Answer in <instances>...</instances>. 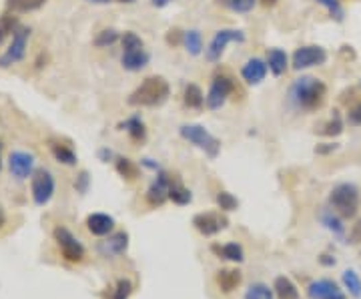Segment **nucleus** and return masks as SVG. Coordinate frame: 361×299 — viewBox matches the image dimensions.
I'll list each match as a JSON object with an SVG mask.
<instances>
[{
  "label": "nucleus",
  "instance_id": "nucleus-1",
  "mask_svg": "<svg viewBox=\"0 0 361 299\" xmlns=\"http://www.w3.org/2000/svg\"><path fill=\"white\" fill-rule=\"evenodd\" d=\"M327 97V86L321 79L315 77H299L291 82L289 93H287V101L295 110H303V112H313V110L321 109Z\"/></svg>",
  "mask_w": 361,
  "mask_h": 299
},
{
  "label": "nucleus",
  "instance_id": "nucleus-2",
  "mask_svg": "<svg viewBox=\"0 0 361 299\" xmlns=\"http://www.w3.org/2000/svg\"><path fill=\"white\" fill-rule=\"evenodd\" d=\"M171 86L163 77H147L129 97L130 107H161L167 103Z\"/></svg>",
  "mask_w": 361,
  "mask_h": 299
},
{
  "label": "nucleus",
  "instance_id": "nucleus-3",
  "mask_svg": "<svg viewBox=\"0 0 361 299\" xmlns=\"http://www.w3.org/2000/svg\"><path fill=\"white\" fill-rule=\"evenodd\" d=\"M121 45H123V55H121V64L125 71L129 73H139L143 71L149 62H151V55L149 51L145 49V43L143 38L132 32L127 30L123 36H121Z\"/></svg>",
  "mask_w": 361,
  "mask_h": 299
},
{
  "label": "nucleus",
  "instance_id": "nucleus-4",
  "mask_svg": "<svg viewBox=\"0 0 361 299\" xmlns=\"http://www.w3.org/2000/svg\"><path fill=\"white\" fill-rule=\"evenodd\" d=\"M329 207L341 219H351L360 211V191L353 183H339L329 193Z\"/></svg>",
  "mask_w": 361,
  "mask_h": 299
},
{
  "label": "nucleus",
  "instance_id": "nucleus-5",
  "mask_svg": "<svg viewBox=\"0 0 361 299\" xmlns=\"http://www.w3.org/2000/svg\"><path fill=\"white\" fill-rule=\"evenodd\" d=\"M179 135L201 149L209 159H217L221 151V141L215 135H211L203 125H180Z\"/></svg>",
  "mask_w": 361,
  "mask_h": 299
},
{
  "label": "nucleus",
  "instance_id": "nucleus-6",
  "mask_svg": "<svg viewBox=\"0 0 361 299\" xmlns=\"http://www.w3.org/2000/svg\"><path fill=\"white\" fill-rule=\"evenodd\" d=\"M247 40V34L241 30V28H221L215 32V36L211 38L209 43V49L205 51V56L209 62H217L221 60V56L225 53V49L231 45V43H245Z\"/></svg>",
  "mask_w": 361,
  "mask_h": 299
},
{
  "label": "nucleus",
  "instance_id": "nucleus-7",
  "mask_svg": "<svg viewBox=\"0 0 361 299\" xmlns=\"http://www.w3.org/2000/svg\"><path fill=\"white\" fill-rule=\"evenodd\" d=\"M233 91H235V82L229 75H223V73L215 75L209 86V93L205 95V105L211 110H219L227 103Z\"/></svg>",
  "mask_w": 361,
  "mask_h": 299
},
{
  "label": "nucleus",
  "instance_id": "nucleus-8",
  "mask_svg": "<svg viewBox=\"0 0 361 299\" xmlns=\"http://www.w3.org/2000/svg\"><path fill=\"white\" fill-rule=\"evenodd\" d=\"M28 38H30V28L28 27H19L14 30L10 47L0 55V69H8L25 58Z\"/></svg>",
  "mask_w": 361,
  "mask_h": 299
},
{
  "label": "nucleus",
  "instance_id": "nucleus-9",
  "mask_svg": "<svg viewBox=\"0 0 361 299\" xmlns=\"http://www.w3.org/2000/svg\"><path fill=\"white\" fill-rule=\"evenodd\" d=\"M325 62H327V51L323 47H317V45L299 47L291 56V67L295 71H305V69H313V67H321Z\"/></svg>",
  "mask_w": 361,
  "mask_h": 299
},
{
  "label": "nucleus",
  "instance_id": "nucleus-10",
  "mask_svg": "<svg viewBox=\"0 0 361 299\" xmlns=\"http://www.w3.org/2000/svg\"><path fill=\"white\" fill-rule=\"evenodd\" d=\"M32 199L38 207L47 205L54 195V177H52L51 171L47 169H36L32 173Z\"/></svg>",
  "mask_w": 361,
  "mask_h": 299
},
{
  "label": "nucleus",
  "instance_id": "nucleus-11",
  "mask_svg": "<svg viewBox=\"0 0 361 299\" xmlns=\"http://www.w3.org/2000/svg\"><path fill=\"white\" fill-rule=\"evenodd\" d=\"M54 239H56V243L60 247V253L67 261L78 263V261L84 259V247L67 227H56L54 229Z\"/></svg>",
  "mask_w": 361,
  "mask_h": 299
},
{
  "label": "nucleus",
  "instance_id": "nucleus-12",
  "mask_svg": "<svg viewBox=\"0 0 361 299\" xmlns=\"http://www.w3.org/2000/svg\"><path fill=\"white\" fill-rule=\"evenodd\" d=\"M193 225H195V229L201 235L213 237V235L221 233L223 229H227L229 219L225 217V215H221V213H217V211H207V213H197L193 217Z\"/></svg>",
  "mask_w": 361,
  "mask_h": 299
},
{
  "label": "nucleus",
  "instance_id": "nucleus-13",
  "mask_svg": "<svg viewBox=\"0 0 361 299\" xmlns=\"http://www.w3.org/2000/svg\"><path fill=\"white\" fill-rule=\"evenodd\" d=\"M173 185V177L165 171H159L153 183L147 189V201L153 207H161L165 205V201H169V189Z\"/></svg>",
  "mask_w": 361,
  "mask_h": 299
},
{
  "label": "nucleus",
  "instance_id": "nucleus-14",
  "mask_svg": "<svg viewBox=\"0 0 361 299\" xmlns=\"http://www.w3.org/2000/svg\"><path fill=\"white\" fill-rule=\"evenodd\" d=\"M34 155L32 153H26V151H12L10 157H8V169L12 173L14 179L19 181H25L28 177H32L34 173Z\"/></svg>",
  "mask_w": 361,
  "mask_h": 299
},
{
  "label": "nucleus",
  "instance_id": "nucleus-15",
  "mask_svg": "<svg viewBox=\"0 0 361 299\" xmlns=\"http://www.w3.org/2000/svg\"><path fill=\"white\" fill-rule=\"evenodd\" d=\"M267 71H269L267 60H263V58H259V56H253V58H249V60L241 67V79L247 82L249 86H257V84H261V82L265 81Z\"/></svg>",
  "mask_w": 361,
  "mask_h": 299
},
{
  "label": "nucleus",
  "instance_id": "nucleus-16",
  "mask_svg": "<svg viewBox=\"0 0 361 299\" xmlns=\"http://www.w3.org/2000/svg\"><path fill=\"white\" fill-rule=\"evenodd\" d=\"M310 299H345V294L331 279H317L307 287Z\"/></svg>",
  "mask_w": 361,
  "mask_h": 299
},
{
  "label": "nucleus",
  "instance_id": "nucleus-17",
  "mask_svg": "<svg viewBox=\"0 0 361 299\" xmlns=\"http://www.w3.org/2000/svg\"><path fill=\"white\" fill-rule=\"evenodd\" d=\"M129 247V235L125 231H119L115 235H110L108 239H104L103 243L99 245V251L103 253L104 257H117L123 255Z\"/></svg>",
  "mask_w": 361,
  "mask_h": 299
},
{
  "label": "nucleus",
  "instance_id": "nucleus-18",
  "mask_svg": "<svg viewBox=\"0 0 361 299\" xmlns=\"http://www.w3.org/2000/svg\"><path fill=\"white\" fill-rule=\"evenodd\" d=\"M86 227L93 235L104 237L115 229V219L106 215V213H93V215L86 217Z\"/></svg>",
  "mask_w": 361,
  "mask_h": 299
},
{
  "label": "nucleus",
  "instance_id": "nucleus-19",
  "mask_svg": "<svg viewBox=\"0 0 361 299\" xmlns=\"http://www.w3.org/2000/svg\"><path fill=\"white\" fill-rule=\"evenodd\" d=\"M121 131H127V135L130 136V141L135 143H143L147 139V127L141 119V115H130L129 119H125L121 125H119Z\"/></svg>",
  "mask_w": 361,
  "mask_h": 299
},
{
  "label": "nucleus",
  "instance_id": "nucleus-20",
  "mask_svg": "<svg viewBox=\"0 0 361 299\" xmlns=\"http://www.w3.org/2000/svg\"><path fill=\"white\" fill-rule=\"evenodd\" d=\"M267 67L275 77H281L289 69V56L281 49H269L267 51Z\"/></svg>",
  "mask_w": 361,
  "mask_h": 299
},
{
  "label": "nucleus",
  "instance_id": "nucleus-21",
  "mask_svg": "<svg viewBox=\"0 0 361 299\" xmlns=\"http://www.w3.org/2000/svg\"><path fill=\"white\" fill-rule=\"evenodd\" d=\"M183 103H185L187 109H203V107H205V95H203L201 86L195 84V82H189V84L185 86V93H183Z\"/></svg>",
  "mask_w": 361,
  "mask_h": 299
},
{
  "label": "nucleus",
  "instance_id": "nucleus-22",
  "mask_svg": "<svg viewBox=\"0 0 361 299\" xmlns=\"http://www.w3.org/2000/svg\"><path fill=\"white\" fill-rule=\"evenodd\" d=\"M243 281V275L239 270H221L217 273V285L221 287V291L225 294H231L235 291Z\"/></svg>",
  "mask_w": 361,
  "mask_h": 299
},
{
  "label": "nucleus",
  "instance_id": "nucleus-23",
  "mask_svg": "<svg viewBox=\"0 0 361 299\" xmlns=\"http://www.w3.org/2000/svg\"><path fill=\"white\" fill-rule=\"evenodd\" d=\"M183 47L191 56H199L203 53V34L197 28L185 30L183 34Z\"/></svg>",
  "mask_w": 361,
  "mask_h": 299
},
{
  "label": "nucleus",
  "instance_id": "nucleus-24",
  "mask_svg": "<svg viewBox=\"0 0 361 299\" xmlns=\"http://www.w3.org/2000/svg\"><path fill=\"white\" fill-rule=\"evenodd\" d=\"M215 255L223 257V259H229L235 263H241L245 259V253H243V247L239 243H227V245H213L211 247Z\"/></svg>",
  "mask_w": 361,
  "mask_h": 299
},
{
  "label": "nucleus",
  "instance_id": "nucleus-25",
  "mask_svg": "<svg viewBox=\"0 0 361 299\" xmlns=\"http://www.w3.org/2000/svg\"><path fill=\"white\" fill-rule=\"evenodd\" d=\"M273 289H275V294H277L279 299H299V291H297L295 283L289 277H285V275L275 279Z\"/></svg>",
  "mask_w": 361,
  "mask_h": 299
},
{
  "label": "nucleus",
  "instance_id": "nucleus-26",
  "mask_svg": "<svg viewBox=\"0 0 361 299\" xmlns=\"http://www.w3.org/2000/svg\"><path fill=\"white\" fill-rule=\"evenodd\" d=\"M169 199L175 203V205H189L191 201H193V195H191V191L187 189L180 181L177 179H173V185H171V189H169Z\"/></svg>",
  "mask_w": 361,
  "mask_h": 299
},
{
  "label": "nucleus",
  "instance_id": "nucleus-27",
  "mask_svg": "<svg viewBox=\"0 0 361 299\" xmlns=\"http://www.w3.org/2000/svg\"><path fill=\"white\" fill-rule=\"evenodd\" d=\"M52 157L62 165H77V153L67 147V145H60V143H52L51 145Z\"/></svg>",
  "mask_w": 361,
  "mask_h": 299
},
{
  "label": "nucleus",
  "instance_id": "nucleus-28",
  "mask_svg": "<svg viewBox=\"0 0 361 299\" xmlns=\"http://www.w3.org/2000/svg\"><path fill=\"white\" fill-rule=\"evenodd\" d=\"M117 173L127 179V181H135L139 177V167L135 165V161H130L129 157H117Z\"/></svg>",
  "mask_w": 361,
  "mask_h": 299
},
{
  "label": "nucleus",
  "instance_id": "nucleus-29",
  "mask_svg": "<svg viewBox=\"0 0 361 299\" xmlns=\"http://www.w3.org/2000/svg\"><path fill=\"white\" fill-rule=\"evenodd\" d=\"M219 4H223L225 8L237 14H247L257 6V0H219Z\"/></svg>",
  "mask_w": 361,
  "mask_h": 299
},
{
  "label": "nucleus",
  "instance_id": "nucleus-30",
  "mask_svg": "<svg viewBox=\"0 0 361 299\" xmlns=\"http://www.w3.org/2000/svg\"><path fill=\"white\" fill-rule=\"evenodd\" d=\"M341 279H343L345 289H349V294L353 298H361V279L358 273L353 272V270H345L343 275H341Z\"/></svg>",
  "mask_w": 361,
  "mask_h": 299
},
{
  "label": "nucleus",
  "instance_id": "nucleus-31",
  "mask_svg": "<svg viewBox=\"0 0 361 299\" xmlns=\"http://www.w3.org/2000/svg\"><path fill=\"white\" fill-rule=\"evenodd\" d=\"M117 40H121V34H119L115 28H104V30H101V32L95 36V47L106 49V47L115 45Z\"/></svg>",
  "mask_w": 361,
  "mask_h": 299
},
{
  "label": "nucleus",
  "instance_id": "nucleus-32",
  "mask_svg": "<svg viewBox=\"0 0 361 299\" xmlns=\"http://www.w3.org/2000/svg\"><path fill=\"white\" fill-rule=\"evenodd\" d=\"M319 219H321V223H323V225H325L329 231H334V233H337V235H341V233H343V225H341V219L337 217L334 209H325V211L319 215Z\"/></svg>",
  "mask_w": 361,
  "mask_h": 299
},
{
  "label": "nucleus",
  "instance_id": "nucleus-33",
  "mask_svg": "<svg viewBox=\"0 0 361 299\" xmlns=\"http://www.w3.org/2000/svg\"><path fill=\"white\" fill-rule=\"evenodd\" d=\"M319 133L321 135H325V136H337V135H341L343 133V121L339 119V115H337V110H336V115L319 129Z\"/></svg>",
  "mask_w": 361,
  "mask_h": 299
},
{
  "label": "nucleus",
  "instance_id": "nucleus-34",
  "mask_svg": "<svg viewBox=\"0 0 361 299\" xmlns=\"http://www.w3.org/2000/svg\"><path fill=\"white\" fill-rule=\"evenodd\" d=\"M243 299H273V291L265 283H253L245 291V298Z\"/></svg>",
  "mask_w": 361,
  "mask_h": 299
},
{
  "label": "nucleus",
  "instance_id": "nucleus-35",
  "mask_svg": "<svg viewBox=\"0 0 361 299\" xmlns=\"http://www.w3.org/2000/svg\"><path fill=\"white\" fill-rule=\"evenodd\" d=\"M217 205L221 211H235L239 207V201L233 197L229 191H219L217 193Z\"/></svg>",
  "mask_w": 361,
  "mask_h": 299
},
{
  "label": "nucleus",
  "instance_id": "nucleus-36",
  "mask_svg": "<svg viewBox=\"0 0 361 299\" xmlns=\"http://www.w3.org/2000/svg\"><path fill=\"white\" fill-rule=\"evenodd\" d=\"M19 27H21V25H19V21H16L14 16H10V14L0 16V43H2L8 34H14V30Z\"/></svg>",
  "mask_w": 361,
  "mask_h": 299
},
{
  "label": "nucleus",
  "instance_id": "nucleus-37",
  "mask_svg": "<svg viewBox=\"0 0 361 299\" xmlns=\"http://www.w3.org/2000/svg\"><path fill=\"white\" fill-rule=\"evenodd\" d=\"M47 0H10V6L21 10V12H32L38 10L40 6H45Z\"/></svg>",
  "mask_w": 361,
  "mask_h": 299
},
{
  "label": "nucleus",
  "instance_id": "nucleus-38",
  "mask_svg": "<svg viewBox=\"0 0 361 299\" xmlns=\"http://www.w3.org/2000/svg\"><path fill=\"white\" fill-rule=\"evenodd\" d=\"M130 294H132V283L129 279H121L117 283V289L113 294V299H129Z\"/></svg>",
  "mask_w": 361,
  "mask_h": 299
},
{
  "label": "nucleus",
  "instance_id": "nucleus-39",
  "mask_svg": "<svg viewBox=\"0 0 361 299\" xmlns=\"http://www.w3.org/2000/svg\"><path fill=\"white\" fill-rule=\"evenodd\" d=\"M319 4H323L329 12H331V16H336L337 21H341L343 19V10H341V4H339V0H317Z\"/></svg>",
  "mask_w": 361,
  "mask_h": 299
},
{
  "label": "nucleus",
  "instance_id": "nucleus-40",
  "mask_svg": "<svg viewBox=\"0 0 361 299\" xmlns=\"http://www.w3.org/2000/svg\"><path fill=\"white\" fill-rule=\"evenodd\" d=\"M89 183H91L89 173H86V171H80L77 177V181H75V189H77L78 193H86V189H89Z\"/></svg>",
  "mask_w": 361,
  "mask_h": 299
},
{
  "label": "nucleus",
  "instance_id": "nucleus-41",
  "mask_svg": "<svg viewBox=\"0 0 361 299\" xmlns=\"http://www.w3.org/2000/svg\"><path fill=\"white\" fill-rule=\"evenodd\" d=\"M347 123L353 127H361V103H358L353 109L347 112Z\"/></svg>",
  "mask_w": 361,
  "mask_h": 299
},
{
  "label": "nucleus",
  "instance_id": "nucleus-42",
  "mask_svg": "<svg viewBox=\"0 0 361 299\" xmlns=\"http://www.w3.org/2000/svg\"><path fill=\"white\" fill-rule=\"evenodd\" d=\"M183 30H179V28H173V30H169V34H167V43L169 45H183Z\"/></svg>",
  "mask_w": 361,
  "mask_h": 299
},
{
  "label": "nucleus",
  "instance_id": "nucleus-43",
  "mask_svg": "<svg viewBox=\"0 0 361 299\" xmlns=\"http://www.w3.org/2000/svg\"><path fill=\"white\" fill-rule=\"evenodd\" d=\"M349 243H361V219H358V223H356V225L351 227V231H349Z\"/></svg>",
  "mask_w": 361,
  "mask_h": 299
},
{
  "label": "nucleus",
  "instance_id": "nucleus-44",
  "mask_svg": "<svg viewBox=\"0 0 361 299\" xmlns=\"http://www.w3.org/2000/svg\"><path fill=\"white\" fill-rule=\"evenodd\" d=\"M339 149V145L337 143H323V145H319L317 149H315V153H319V155H325V153H331V151H337Z\"/></svg>",
  "mask_w": 361,
  "mask_h": 299
},
{
  "label": "nucleus",
  "instance_id": "nucleus-45",
  "mask_svg": "<svg viewBox=\"0 0 361 299\" xmlns=\"http://www.w3.org/2000/svg\"><path fill=\"white\" fill-rule=\"evenodd\" d=\"M99 157H101V161H103V163H108V161H110L115 155H113V151H110V149H101V151H99Z\"/></svg>",
  "mask_w": 361,
  "mask_h": 299
},
{
  "label": "nucleus",
  "instance_id": "nucleus-46",
  "mask_svg": "<svg viewBox=\"0 0 361 299\" xmlns=\"http://www.w3.org/2000/svg\"><path fill=\"white\" fill-rule=\"evenodd\" d=\"M173 0H151V4L155 6V8H165V6H169Z\"/></svg>",
  "mask_w": 361,
  "mask_h": 299
},
{
  "label": "nucleus",
  "instance_id": "nucleus-47",
  "mask_svg": "<svg viewBox=\"0 0 361 299\" xmlns=\"http://www.w3.org/2000/svg\"><path fill=\"white\" fill-rule=\"evenodd\" d=\"M141 163L145 165V167H147V169H153V171H161V169H159V165L153 163V159H143V161H141Z\"/></svg>",
  "mask_w": 361,
  "mask_h": 299
},
{
  "label": "nucleus",
  "instance_id": "nucleus-48",
  "mask_svg": "<svg viewBox=\"0 0 361 299\" xmlns=\"http://www.w3.org/2000/svg\"><path fill=\"white\" fill-rule=\"evenodd\" d=\"M86 2H91V4H108L113 0H86Z\"/></svg>",
  "mask_w": 361,
  "mask_h": 299
},
{
  "label": "nucleus",
  "instance_id": "nucleus-49",
  "mask_svg": "<svg viewBox=\"0 0 361 299\" xmlns=\"http://www.w3.org/2000/svg\"><path fill=\"white\" fill-rule=\"evenodd\" d=\"M4 221H6V213H4V209L0 207V227L4 225Z\"/></svg>",
  "mask_w": 361,
  "mask_h": 299
},
{
  "label": "nucleus",
  "instance_id": "nucleus-50",
  "mask_svg": "<svg viewBox=\"0 0 361 299\" xmlns=\"http://www.w3.org/2000/svg\"><path fill=\"white\" fill-rule=\"evenodd\" d=\"M261 2H263L265 6H275V4H277V0H261Z\"/></svg>",
  "mask_w": 361,
  "mask_h": 299
},
{
  "label": "nucleus",
  "instance_id": "nucleus-51",
  "mask_svg": "<svg viewBox=\"0 0 361 299\" xmlns=\"http://www.w3.org/2000/svg\"><path fill=\"white\" fill-rule=\"evenodd\" d=\"M2 147H4V145H2V141H0V169H2Z\"/></svg>",
  "mask_w": 361,
  "mask_h": 299
},
{
  "label": "nucleus",
  "instance_id": "nucleus-52",
  "mask_svg": "<svg viewBox=\"0 0 361 299\" xmlns=\"http://www.w3.org/2000/svg\"><path fill=\"white\" fill-rule=\"evenodd\" d=\"M119 2H123V4H132V2H137V0H119Z\"/></svg>",
  "mask_w": 361,
  "mask_h": 299
},
{
  "label": "nucleus",
  "instance_id": "nucleus-53",
  "mask_svg": "<svg viewBox=\"0 0 361 299\" xmlns=\"http://www.w3.org/2000/svg\"><path fill=\"white\" fill-rule=\"evenodd\" d=\"M360 255H361V251H360Z\"/></svg>",
  "mask_w": 361,
  "mask_h": 299
}]
</instances>
